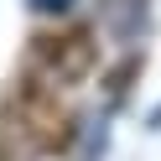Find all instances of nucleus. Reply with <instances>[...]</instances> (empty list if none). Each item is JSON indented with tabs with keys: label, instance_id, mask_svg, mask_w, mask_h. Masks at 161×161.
Returning a JSON list of instances; mask_svg holds the SVG:
<instances>
[{
	"label": "nucleus",
	"instance_id": "obj_1",
	"mask_svg": "<svg viewBox=\"0 0 161 161\" xmlns=\"http://www.w3.org/2000/svg\"><path fill=\"white\" fill-rule=\"evenodd\" d=\"M11 119L21 125V135L31 140L36 151H57L68 146V135H73V114L63 109V99H57L52 83H42V78H21V88L11 94Z\"/></svg>",
	"mask_w": 161,
	"mask_h": 161
},
{
	"label": "nucleus",
	"instance_id": "obj_2",
	"mask_svg": "<svg viewBox=\"0 0 161 161\" xmlns=\"http://www.w3.org/2000/svg\"><path fill=\"white\" fill-rule=\"evenodd\" d=\"M99 63V42L88 26H68V31H42L31 36V68L42 83H83Z\"/></svg>",
	"mask_w": 161,
	"mask_h": 161
},
{
	"label": "nucleus",
	"instance_id": "obj_3",
	"mask_svg": "<svg viewBox=\"0 0 161 161\" xmlns=\"http://www.w3.org/2000/svg\"><path fill=\"white\" fill-rule=\"evenodd\" d=\"M146 16H151L146 0H99V21L114 42H135L146 31Z\"/></svg>",
	"mask_w": 161,
	"mask_h": 161
},
{
	"label": "nucleus",
	"instance_id": "obj_4",
	"mask_svg": "<svg viewBox=\"0 0 161 161\" xmlns=\"http://www.w3.org/2000/svg\"><path fill=\"white\" fill-rule=\"evenodd\" d=\"M73 0H31V11H68Z\"/></svg>",
	"mask_w": 161,
	"mask_h": 161
}]
</instances>
